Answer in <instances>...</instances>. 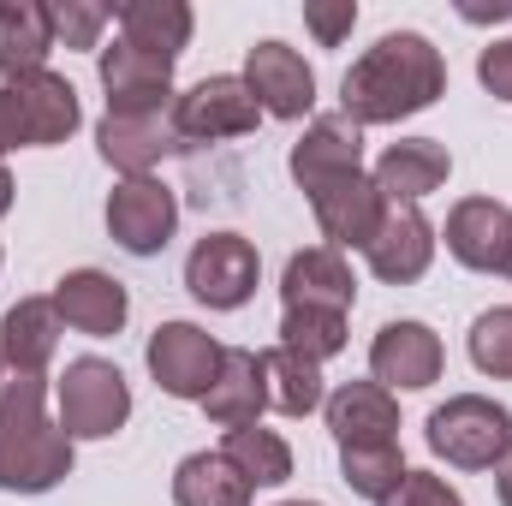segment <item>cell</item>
Returning <instances> with one entry per match:
<instances>
[{"mask_svg": "<svg viewBox=\"0 0 512 506\" xmlns=\"http://www.w3.org/2000/svg\"><path fill=\"white\" fill-rule=\"evenodd\" d=\"M262 370H268V405H274L280 417H310V411H322V399H328L322 364H310V358L292 352V346H268V352H262Z\"/></svg>", "mask_w": 512, "mask_h": 506, "instance_id": "cell-26", "label": "cell"}, {"mask_svg": "<svg viewBox=\"0 0 512 506\" xmlns=\"http://www.w3.org/2000/svg\"><path fill=\"white\" fill-rule=\"evenodd\" d=\"M96 72L108 90V114H167L173 108V60L131 48L126 36L96 54Z\"/></svg>", "mask_w": 512, "mask_h": 506, "instance_id": "cell-10", "label": "cell"}, {"mask_svg": "<svg viewBox=\"0 0 512 506\" xmlns=\"http://www.w3.org/2000/svg\"><path fill=\"white\" fill-rule=\"evenodd\" d=\"M245 84H251L256 108L274 114V120H304L316 108V72H310V60L298 48L274 42V36L245 48Z\"/></svg>", "mask_w": 512, "mask_h": 506, "instance_id": "cell-11", "label": "cell"}, {"mask_svg": "<svg viewBox=\"0 0 512 506\" xmlns=\"http://www.w3.org/2000/svg\"><path fill=\"white\" fill-rule=\"evenodd\" d=\"M423 441L453 471H495L512 453V411L495 405V399H483V393H453L447 405L429 411Z\"/></svg>", "mask_w": 512, "mask_h": 506, "instance_id": "cell-3", "label": "cell"}, {"mask_svg": "<svg viewBox=\"0 0 512 506\" xmlns=\"http://www.w3.org/2000/svg\"><path fill=\"white\" fill-rule=\"evenodd\" d=\"M6 149H24V126H18L12 90H0V155H6Z\"/></svg>", "mask_w": 512, "mask_h": 506, "instance_id": "cell-36", "label": "cell"}, {"mask_svg": "<svg viewBox=\"0 0 512 506\" xmlns=\"http://www.w3.org/2000/svg\"><path fill=\"white\" fill-rule=\"evenodd\" d=\"M447 173H453V155H447V143H435V137H399V143H387L382 161H376V185H382L387 203H423L429 191H441L447 185Z\"/></svg>", "mask_w": 512, "mask_h": 506, "instance_id": "cell-22", "label": "cell"}, {"mask_svg": "<svg viewBox=\"0 0 512 506\" xmlns=\"http://www.w3.org/2000/svg\"><path fill=\"white\" fill-rule=\"evenodd\" d=\"M304 24H310V36L322 48H340L352 36V24H358V6L352 0H304Z\"/></svg>", "mask_w": 512, "mask_h": 506, "instance_id": "cell-33", "label": "cell"}, {"mask_svg": "<svg viewBox=\"0 0 512 506\" xmlns=\"http://www.w3.org/2000/svg\"><path fill=\"white\" fill-rule=\"evenodd\" d=\"M0 370H6V364H0Z\"/></svg>", "mask_w": 512, "mask_h": 506, "instance_id": "cell-41", "label": "cell"}, {"mask_svg": "<svg viewBox=\"0 0 512 506\" xmlns=\"http://www.w3.org/2000/svg\"><path fill=\"white\" fill-rule=\"evenodd\" d=\"M256 274H262V262H256V245L245 233H203V239L191 245V256H185V286H191V298L209 304V310H239V304H251Z\"/></svg>", "mask_w": 512, "mask_h": 506, "instance_id": "cell-7", "label": "cell"}, {"mask_svg": "<svg viewBox=\"0 0 512 506\" xmlns=\"http://www.w3.org/2000/svg\"><path fill=\"white\" fill-rule=\"evenodd\" d=\"M322 417L334 429L340 447H364V441H399V399L382 381H340L322 399Z\"/></svg>", "mask_w": 512, "mask_h": 506, "instance_id": "cell-20", "label": "cell"}, {"mask_svg": "<svg viewBox=\"0 0 512 506\" xmlns=\"http://www.w3.org/2000/svg\"><path fill=\"white\" fill-rule=\"evenodd\" d=\"M280 346L304 352L310 364H328L346 352V316L340 310H286L280 316Z\"/></svg>", "mask_w": 512, "mask_h": 506, "instance_id": "cell-30", "label": "cell"}, {"mask_svg": "<svg viewBox=\"0 0 512 506\" xmlns=\"http://www.w3.org/2000/svg\"><path fill=\"white\" fill-rule=\"evenodd\" d=\"M280 506H322V501H280Z\"/></svg>", "mask_w": 512, "mask_h": 506, "instance_id": "cell-40", "label": "cell"}, {"mask_svg": "<svg viewBox=\"0 0 512 506\" xmlns=\"http://www.w3.org/2000/svg\"><path fill=\"white\" fill-rule=\"evenodd\" d=\"M203 411H209V423H221V429H251L256 417L268 411V370H262V352L227 346L221 376L209 387Z\"/></svg>", "mask_w": 512, "mask_h": 506, "instance_id": "cell-23", "label": "cell"}, {"mask_svg": "<svg viewBox=\"0 0 512 506\" xmlns=\"http://www.w3.org/2000/svg\"><path fill=\"white\" fill-rule=\"evenodd\" d=\"M173 227H179V197H173L155 173L114 185V197H108V233H114L120 251H131V256L167 251Z\"/></svg>", "mask_w": 512, "mask_h": 506, "instance_id": "cell-9", "label": "cell"}, {"mask_svg": "<svg viewBox=\"0 0 512 506\" xmlns=\"http://www.w3.org/2000/svg\"><path fill=\"white\" fill-rule=\"evenodd\" d=\"M173 131L179 143H221V137H245L256 131L262 108H256L251 84L233 78V72H215V78H197L185 96H173Z\"/></svg>", "mask_w": 512, "mask_h": 506, "instance_id": "cell-5", "label": "cell"}, {"mask_svg": "<svg viewBox=\"0 0 512 506\" xmlns=\"http://www.w3.org/2000/svg\"><path fill=\"white\" fill-rule=\"evenodd\" d=\"M512 245V209H501L495 197H465L447 215V256L471 274H501Z\"/></svg>", "mask_w": 512, "mask_h": 506, "instance_id": "cell-16", "label": "cell"}, {"mask_svg": "<svg viewBox=\"0 0 512 506\" xmlns=\"http://www.w3.org/2000/svg\"><path fill=\"white\" fill-rule=\"evenodd\" d=\"M292 179L298 191H316L328 179H346V173H364V126H352L346 114H316L304 137L292 143Z\"/></svg>", "mask_w": 512, "mask_h": 506, "instance_id": "cell-14", "label": "cell"}, {"mask_svg": "<svg viewBox=\"0 0 512 506\" xmlns=\"http://www.w3.org/2000/svg\"><path fill=\"white\" fill-rule=\"evenodd\" d=\"M96 149H102V161H108L114 173L149 179V173H155L173 149H185V143H179V131H173V114H102Z\"/></svg>", "mask_w": 512, "mask_h": 506, "instance_id": "cell-15", "label": "cell"}, {"mask_svg": "<svg viewBox=\"0 0 512 506\" xmlns=\"http://www.w3.org/2000/svg\"><path fill=\"white\" fill-rule=\"evenodd\" d=\"M221 459L251 483V489H280L286 477H292V447L274 435V429H227V441H221Z\"/></svg>", "mask_w": 512, "mask_h": 506, "instance_id": "cell-28", "label": "cell"}, {"mask_svg": "<svg viewBox=\"0 0 512 506\" xmlns=\"http://www.w3.org/2000/svg\"><path fill=\"white\" fill-rule=\"evenodd\" d=\"M310 209H316V227H322L328 251H364L376 239V227L387 221V197L370 173H346V179L316 185Z\"/></svg>", "mask_w": 512, "mask_h": 506, "instance_id": "cell-8", "label": "cell"}, {"mask_svg": "<svg viewBox=\"0 0 512 506\" xmlns=\"http://www.w3.org/2000/svg\"><path fill=\"white\" fill-rule=\"evenodd\" d=\"M251 483L221 453H191L173 471V506H251Z\"/></svg>", "mask_w": 512, "mask_h": 506, "instance_id": "cell-27", "label": "cell"}, {"mask_svg": "<svg viewBox=\"0 0 512 506\" xmlns=\"http://www.w3.org/2000/svg\"><path fill=\"white\" fill-rule=\"evenodd\" d=\"M441 90H447L441 48L417 30H393L364 60H352V72L340 78V114L352 126H399V120L435 108Z\"/></svg>", "mask_w": 512, "mask_h": 506, "instance_id": "cell-1", "label": "cell"}, {"mask_svg": "<svg viewBox=\"0 0 512 506\" xmlns=\"http://www.w3.org/2000/svg\"><path fill=\"white\" fill-rule=\"evenodd\" d=\"M60 334H66V322H60L54 298H18L0 316V364L12 376H42L60 352Z\"/></svg>", "mask_w": 512, "mask_h": 506, "instance_id": "cell-21", "label": "cell"}, {"mask_svg": "<svg viewBox=\"0 0 512 506\" xmlns=\"http://www.w3.org/2000/svg\"><path fill=\"white\" fill-rule=\"evenodd\" d=\"M54 399H60L54 423L72 441H108L131 417V387L120 376V364H108V358H72L66 376L54 381Z\"/></svg>", "mask_w": 512, "mask_h": 506, "instance_id": "cell-4", "label": "cell"}, {"mask_svg": "<svg viewBox=\"0 0 512 506\" xmlns=\"http://www.w3.org/2000/svg\"><path fill=\"white\" fill-rule=\"evenodd\" d=\"M340 477L352 495L382 506L399 483H405V453L399 441H364V447H340Z\"/></svg>", "mask_w": 512, "mask_h": 506, "instance_id": "cell-29", "label": "cell"}, {"mask_svg": "<svg viewBox=\"0 0 512 506\" xmlns=\"http://www.w3.org/2000/svg\"><path fill=\"white\" fill-rule=\"evenodd\" d=\"M477 78H483V90H489L495 102H512V36L489 42V48L477 54Z\"/></svg>", "mask_w": 512, "mask_h": 506, "instance_id": "cell-35", "label": "cell"}, {"mask_svg": "<svg viewBox=\"0 0 512 506\" xmlns=\"http://www.w3.org/2000/svg\"><path fill=\"white\" fill-rule=\"evenodd\" d=\"M364 256H370V274L387 280V286L423 280L429 262H435V227H429V215L411 209V203H387V221L376 227V239L364 245Z\"/></svg>", "mask_w": 512, "mask_h": 506, "instance_id": "cell-13", "label": "cell"}, {"mask_svg": "<svg viewBox=\"0 0 512 506\" xmlns=\"http://www.w3.org/2000/svg\"><path fill=\"white\" fill-rule=\"evenodd\" d=\"M382 506H465V495L447 477H435V471H405V483Z\"/></svg>", "mask_w": 512, "mask_h": 506, "instance_id": "cell-34", "label": "cell"}, {"mask_svg": "<svg viewBox=\"0 0 512 506\" xmlns=\"http://www.w3.org/2000/svg\"><path fill=\"white\" fill-rule=\"evenodd\" d=\"M149 376L161 393H173V399H209V387L221 376V358H227V346L215 340V334H203L197 322H161L155 334H149Z\"/></svg>", "mask_w": 512, "mask_h": 506, "instance_id": "cell-6", "label": "cell"}, {"mask_svg": "<svg viewBox=\"0 0 512 506\" xmlns=\"http://www.w3.org/2000/svg\"><path fill=\"white\" fill-rule=\"evenodd\" d=\"M12 197H18V185H12V173H6V167H0V215H6V209H12Z\"/></svg>", "mask_w": 512, "mask_h": 506, "instance_id": "cell-38", "label": "cell"}, {"mask_svg": "<svg viewBox=\"0 0 512 506\" xmlns=\"http://www.w3.org/2000/svg\"><path fill=\"white\" fill-rule=\"evenodd\" d=\"M54 310H60L66 328H78V334H90V340H108V334L126 328L131 298L114 274H102V268H72V274L54 286Z\"/></svg>", "mask_w": 512, "mask_h": 506, "instance_id": "cell-17", "label": "cell"}, {"mask_svg": "<svg viewBox=\"0 0 512 506\" xmlns=\"http://www.w3.org/2000/svg\"><path fill=\"white\" fill-rule=\"evenodd\" d=\"M447 370V352H441V334L429 322H387L370 346V381H382L387 393H423L435 387Z\"/></svg>", "mask_w": 512, "mask_h": 506, "instance_id": "cell-12", "label": "cell"}, {"mask_svg": "<svg viewBox=\"0 0 512 506\" xmlns=\"http://www.w3.org/2000/svg\"><path fill=\"white\" fill-rule=\"evenodd\" d=\"M48 376L0 381V489L48 495L72 477V435L48 423Z\"/></svg>", "mask_w": 512, "mask_h": 506, "instance_id": "cell-2", "label": "cell"}, {"mask_svg": "<svg viewBox=\"0 0 512 506\" xmlns=\"http://www.w3.org/2000/svg\"><path fill=\"white\" fill-rule=\"evenodd\" d=\"M501 274H507V280H512V245H507V268H501Z\"/></svg>", "mask_w": 512, "mask_h": 506, "instance_id": "cell-39", "label": "cell"}, {"mask_svg": "<svg viewBox=\"0 0 512 506\" xmlns=\"http://www.w3.org/2000/svg\"><path fill=\"white\" fill-rule=\"evenodd\" d=\"M54 12V48H96L102 54V24H108V6H90V0H60L48 6Z\"/></svg>", "mask_w": 512, "mask_h": 506, "instance_id": "cell-32", "label": "cell"}, {"mask_svg": "<svg viewBox=\"0 0 512 506\" xmlns=\"http://www.w3.org/2000/svg\"><path fill=\"white\" fill-rule=\"evenodd\" d=\"M12 90V108H18V126H24V149H48V143H66L84 108H78V90L60 78V72H30Z\"/></svg>", "mask_w": 512, "mask_h": 506, "instance_id": "cell-18", "label": "cell"}, {"mask_svg": "<svg viewBox=\"0 0 512 506\" xmlns=\"http://www.w3.org/2000/svg\"><path fill=\"white\" fill-rule=\"evenodd\" d=\"M471 364L495 381H512V304H495L471 322Z\"/></svg>", "mask_w": 512, "mask_h": 506, "instance_id": "cell-31", "label": "cell"}, {"mask_svg": "<svg viewBox=\"0 0 512 506\" xmlns=\"http://www.w3.org/2000/svg\"><path fill=\"white\" fill-rule=\"evenodd\" d=\"M495 489H501V506H512V453L495 465Z\"/></svg>", "mask_w": 512, "mask_h": 506, "instance_id": "cell-37", "label": "cell"}, {"mask_svg": "<svg viewBox=\"0 0 512 506\" xmlns=\"http://www.w3.org/2000/svg\"><path fill=\"white\" fill-rule=\"evenodd\" d=\"M280 298H286V310H340L346 316L358 304V280H352L346 251H328V245L298 251L280 274Z\"/></svg>", "mask_w": 512, "mask_h": 506, "instance_id": "cell-19", "label": "cell"}, {"mask_svg": "<svg viewBox=\"0 0 512 506\" xmlns=\"http://www.w3.org/2000/svg\"><path fill=\"white\" fill-rule=\"evenodd\" d=\"M48 54H54L48 0H0V78L18 84L30 72H48Z\"/></svg>", "mask_w": 512, "mask_h": 506, "instance_id": "cell-24", "label": "cell"}, {"mask_svg": "<svg viewBox=\"0 0 512 506\" xmlns=\"http://www.w3.org/2000/svg\"><path fill=\"white\" fill-rule=\"evenodd\" d=\"M114 18L131 48L161 54V60H179L191 42V24H197L185 0H126V6H114Z\"/></svg>", "mask_w": 512, "mask_h": 506, "instance_id": "cell-25", "label": "cell"}]
</instances>
